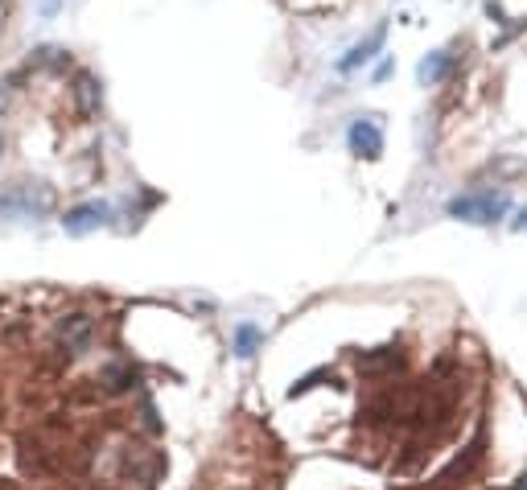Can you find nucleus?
Here are the masks:
<instances>
[{"instance_id":"nucleus-1","label":"nucleus","mask_w":527,"mask_h":490,"mask_svg":"<svg viewBox=\"0 0 527 490\" xmlns=\"http://www.w3.org/2000/svg\"><path fill=\"white\" fill-rule=\"evenodd\" d=\"M507 210H511V198L503 190H474L449 202V215L462 223H499Z\"/></svg>"},{"instance_id":"nucleus-2","label":"nucleus","mask_w":527,"mask_h":490,"mask_svg":"<svg viewBox=\"0 0 527 490\" xmlns=\"http://www.w3.org/2000/svg\"><path fill=\"white\" fill-rule=\"evenodd\" d=\"M95 334H99V326H95L91 313H66V318H58V330H54L58 350H62L66 359L87 355L91 342H95Z\"/></svg>"},{"instance_id":"nucleus-3","label":"nucleus","mask_w":527,"mask_h":490,"mask_svg":"<svg viewBox=\"0 0 527 490\" xmlns=\"http://www.w3.org/2000/svg\"><path fill=\"white\" fill-rule=\"evenodd\" d=\"M482 458H486V433L478 429V433H474V441H470V445H466V449L458 453V458L449 462V470H445V474L437 478V486H441V490H449V486L466 482V478H470V474H474V470L482 466Z\"/></svg>"},{"instance_id":"nucleus-4","label":"nucleus","mask_w":527,"mask_h":490,"mask_svg":"<svg viewBox=\"0 0 527 490\" xmlns=\"http://www.w3.org/2000/svg\"><path fill=\"white\" fill-rule=\"evenodd\" d=\"M50 206H54V194L42 182H25L9 198H0V210H13V215H46Z\"/></svg>"},{"instance_id":"nucleus-5","label":"nucleus","mask_w":527,"mask_h":490,"mask_svg":"<svg viewBox=\"0 0 527 490\" xmlns=\"http://www.w3.org/2000/svg\"><path fill=\"white\" fill-rule=\"evenodd\" d=\"M346 145H350V153L363 157V161H379L383 157V132H379L375 116H359L355 124H350Z\"/></svg>"},{"instance_id":"nucleus-6","label":"nucleus","mask_w":527,"mask_h":490,"mask_svg":"<svg viewBox=\"0 0 527 490\" xmlns=\"http://www.w3.org/2000/svg\"><path fill=\"white\" fill-rule=\"evenodd\" d=\"M103 223H108V202H83V206H70L62 215V231L75 235V239L99 231Z\"/></svg>"},{"instance_id":"nucleus-7","label":"nucleus","mask_w":527,"mask_h":490,"mask_svg":"<svg viewBox=\"0 0 527 490\" xmlns=\"http://www.w3.org/2000/svg\"><path fill=\"white\" fill-rule=\"evenodd\" d=\"M359 371L371 379H396L404 371V350L400 346H379L371 355H359Z\"/></svg>"},{"instance_id":"nucleus-8","label":"nucleus","mask_w":527,"mask_h":490,"mask_svg":"<svg viewBox=\"0 0 527 490\" xmlns=\"http://www.w3.org/2000/svg\"><path fill=\"white\" fill-rule=\"evenodd\" d=\"M383 42H388V25H375L371 33H367V38L359 42V46H350V54L346 58H338V70H342V75H350V70H359V66H367L379 50H383Z\"/></svg>"},{"instance_id":"nucleus-9","label":"nucleus","mask_w":527,"mask_h":490,"mask_svg":"<svg viewBox=\"0 0 527 490\" xmlns=\"http://www.w3.org/2000/svg\"><path fill=\"white\" fill-rule=\"evenodd\" d=\"M136 383H140V375H136L132 363H108V367L99 371V392L103 396H120V392L136 388Z\"/></svg>"},{"instance_id":"nucleus-10","label":"nucleus","mask_w":527,"mask_h":490,"mask_svg":"<svg viewBox=\"0 0 527 490\" xmlns=\"http://www.w3.org/2000/svg\"><path fill=\"white\" fill-rule=\"evenodd\" d=\"M449 70H453V54L449 50H433L425 62L416 66V79H420V87H437V83L449 79Z\"/></svg>"},{"instance_id":"nucleus-11","label":"nucleus","mask_w":527,"mask_h":490,"mask_svg":"<svg viewBox=\"0 0 527 490\" xmlns=\"http://www.w3.org/2000/svg\"><path fill=\"white\" fill-rule=\"evenodd\" d=\"M75 99H79V112L83 116H95L99 112V83H95V75H87V70H79L75 75Z\"/></svg>"},{"instance_id":"nucleus-12","label":"nucleus","mask_w":527,"mask_h":490,"mask_svg":"<svg viewBox=\"0 0 527 490\" xmlns=\"http://www.w3.org/2000/svg\"><path fill=\"white\" fill-rule=\"evenodd\" d=\"M260 338H264V334H260L256 326H239V330H235V355H239V359H248V355H256V346H260Z\"/></svg>"},{"instance_id":"nucleus-13","label":"nucleus","mask_w":527,"mask_h":490,"mask_svg":"<svg viewBox=\"0 0 527 490\" xmlns=\"http://www.w3.org/2000/svg\"><path fill=\"white\" fill-rule=\"evenodd\" d=\"M326 375H330V371H313V375H305V379H297V383H293V388H289V396H293V400H297V396H305L309 388H318V383H322Z\"/></svg>"},{"instance_id":"nucleus-14","label":"nucleus","mask_w":527,"mask_h":490,"mask_svg":"<svg viewBox=\"0 0 527 490\" xmlns=\"http://www.w3.org/2000/svg\"><path fill=\"white\" fill-rule=\"evenodd\" d=\"M392 75V58H383L379 66H375V83H383V79H388Z\"/></svg>"},{"instance_id":"nucleus-15","label":"nucleus","mask_w":527,"mask_h":490,"mask_svg":"<svg viewBox=\"0 0 527 490\" xmlns=\"http://www.w3.org/2000/svg\"><path fill=\"white\" fill-rule=\"evenodd\" d=\"M511 227H515V231H527V206H523V210H519V215L511 219Z\"/></svg>"},{"instance_id":"nucleus-16","label":"nucleus","mask_w":527,"mask_h":490,"mask_svg":"<svg viewBox=\"0 0 527 490\" xmlns=\"http://www.w3.org/2000/svg\"><path fill=\"white\" fill-rule=\"evenodd\" d=\"M515 490H527V474H523V478H519V486H515Z\"/></svg>"},{"instance_id":"nucleus-17","label":"nucleus","mask_w":527,"mask_h":490,"mask_svg":"<svg viewBox=\"0 0 527 490\" xmlns=\"http://www.w3.org/2000/svg\"><path fill=\"white\" fill-rule=\"evenodd\" d=\"M0 153H5V136H0Z\"/></svg>"}]
</instances>
